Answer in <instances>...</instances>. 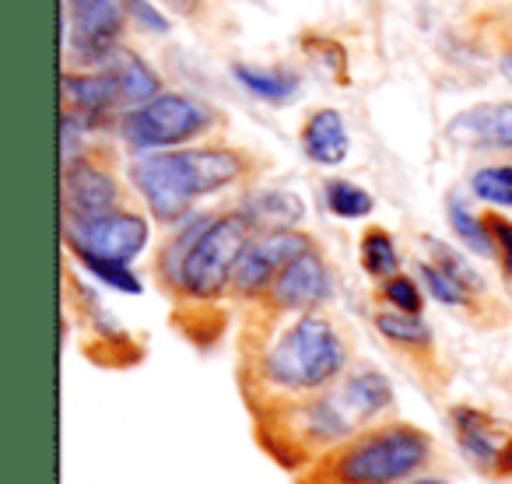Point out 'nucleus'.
I'll list each match as a JSON object with an SVG mask.
<instances>
[{
  "instance_id": "9",
  "label": "nucleus",
  "mask_w": 512,
  "mask_h": 484,
  "mask_svg": "<svg viewBox=\"0 0 512 484\" xmlns=\"http://www.w3.org/2000/svg\"><path fill=\"white\" fill-rule=\"evenodd\" d=\"M313 246L306 232H295V228H278V232H260L253 235V242L242 253L239 267H235L232 292L242 299H260L267 295L271 281L278 278V271L295 260L299 253H306Z\"/></svg>"
},
{
  "instance_id": "13",
  "label": "nucleus",
  "mask_w": 512,
  "mask_h": 484,
  "mask_svg": "<svg viewBox=\"0 0 512 484\" xmlns=\"http://www.w3.org/2000/svg\"><path fill=\"white\" fill-rule=\"evenodd\" d=\"M64 106L67 113L81 116L88 127H99L116 106H123V92L116 74L109 71H92V74H64Z\"/></svg>"
},
{
  "instance_id": "14",
  "label": "nucleus",
  "mask_w": 512,
  "mask_h": 484,
  "mask_svg": "<svg viewBox=\"0 0 512 484\" xmlns=\"http://www.w3.org/2000/svg\"><path fill=\"white\" fill-rule=\"evenodd\" d=\"M302 151L316 165H341L351 151L348 123L337 109H316L302 127Z\"/></svg>"
},
{
  "instance_id": "1",
  "label": "nucleus",
  "mask_w": 512,
  "mask_h": 484,
  "mask_svg": "<svg viewBox=\"0 0 512 484\" xmlns=\"http://www.w3.org/2000/svg\"><path fill=\"white\" fill-rule=\"evenodd\" d=\"M435 442L411 421H383L320 453L295 484H397L432 463Z\"/></svg>"
},
{
  "instance_id": "10",
  "label": "nucleus",
  "mask_w": 512,
  "mask_h": 484,
  "mask_svg": "<svg viewBox=\"0 0 512 484\" xmlns=\"http://www.w3.org/2000/svg\"><path fill=\"white\" fill-rule=\"evenodd\" d=\"M330 288H334V281H330L327 260L320 257L316 246H309L306 253H299L281 267L264 299L278 313H313L316 306L330 299Z\"/></svg>"
},
{
  "instance_id": "21",
  "label": "nucleus",
  "mask_w": 512,
  "mask_h": 484,
  "mask_svg": "<svg viewBox=\"0 0 512 484\" xmlns=\"http://www.w3.org/2000/svg\"><path fill=\"white\" fill-rule=\"evenodd\" d=\"M323 204H327L330 214H337V218H365V214H372V207H376V200H372L369 190H362L358 183H351V179H327L323 183Z\"/></svg>"
},
{
  "instance_id": "30",
  "label": "nucleus",
  "mask_w": 512,
  "mask_h": 484,
  "mask_svg": "<svg viewBox=\"0 0 512 484\" xmlns=\"http://www.w3.org/2000/svg\"><path fill=\"white\" fill-rule=\"evenodd\" d=\"M162 4L172 15H193V11L200 8V0H162Z\"/></svg>"
},
{
  "instance_id": "26",
  "label": "nucleus",
  "mask_w": 512,
  "mask_h": 484,
  "mask_svg": "<svg viewBox=\"0 0 512 484\" xmlns=\"http://www.w3.org/2000/svg\"><path fill=\"white\" fill-rule=\"evenodd\" d=\"M428 250H432V264H439L446 274H453L456 281H460L463 288H470V292H484V281H481V274L474 271V267L467 264V260L460 257L456 250H449L446 242H439V239H428Z\"/></svg>"
},
{
  "instance_id": "32",
  "label": "nucleus",
  "mask_w": 512,
  "mask_h": 484,
  "mask_svg": "<svg viewBox=\"0 0 512 484\" xmlns=\"http://www.w3.org/2000/svg\"><path fill=\"white\" fill-rule=\"evenodd\" d=\"M498 74H502V78L512 85V50L502 53V60H498Z\"/></svg>"
},
{
  "instance_id": "17",
  "label": "nucleus",
  "mask_w": 512,
  "mask_h": 484,
  "mask_svg": "<svg viewBox=\"0 0 512 484\" xmlns=\"http://www.w3.org/2000/svg\"><path fill=\"white\" fill-rule=\"evenodd\" d=\"M102 67H109V71L116 74V81H120L123 106L134 109V106H144V102H151L155 95H162V81H158V74L151 71V67L144 64L137 53L123 50V46Z\"/></svg>"
},
{
  "instance_id": "20",
  "label": "nucleus",
  "mask_w": 512,
  "mask_h": 484,
  "mask_svg": "<svg viewBox=\"0 0 512 484\" xmlns=\"http://www.w3.org/2000/svg\"><path fill=\"white\" fill-rule=\"evenodd\" d=\"M376 330L390 344H400V348H428L432 344V330L421 320V313L383 309V313H376Z\"/></svg>"
},
{
  "instance_id": "15",
  "label": "nucleus",
  "mask_w": 512,
  "mask_h": 484,
  "mask_svg": "<svg viewBox=\"0 0 512 484\" xmlns=\"http://www.w3.org/2000/svg\"><path fill=\"white\" fill-rule=\"evenodd\" d=\"M239 211L246 214L253 232L260 235V232H278V228H295L302 221V214H306V204L288 190H260V193H249L239 204Z\"/></svg>"
},
{
  "instance_id": "5",
  "label": "nucleus",
  "mask_w": 512,
  "mask_h": 484,
  "mask_svg": "<svg viewBox=\"0 0 512 484\" xmlns=\"http://www.w3.org/2000/svg\"><path fill=\"white\" fill-rule=\"evenodd\" d=\"M214 116L197 99L179 92H162L144 106L120 116L116 130L134 151H169L186 141H197L211 130Z\"/></svg>"
},
{
  "instance_id": "27",
  "label": "nucleus",
  "mask_w": 512,
  "mask_h": 484,
  "mask_svg": "<svg viewBox=\"0 0 512 484\" xmlns=\"http://www.w3.org/2000/svg\"><path fill=\"white\" fill-rule=\"evenodd\" d=\"M379 295L386 299L390 309H400V313H421L425 309V295H421L418 281L407 278V274H393V278H383V288Z\"/></svg>"
},
{
  "instance_id": "11",
  "label": "nucleus",
  "mask_w": 512,
  "mask_h": 484,
  "mask_svg": "<svg viewBox=\"0 0 512 484\" xmlns=\"http://www.w3.org/2000/svg\"><path fill=\"white\" fill-rule=\"evenodd\" d=\"M60 197H64V221H85L116 211L120 186H116V179L106 169H99L88 158H78V162L64 165Z\"/></svg>"
},
{
  "instance_id": "16",
  "label": "nucleus",
  "mask_w": 512,
  "mask_h": 484,
  "mask_svg": "<svg viewBox=\"0 0 512 484\" xmlns=\"http://www.w3.org/2000/svg\"><path fill=\"white\" fill-rule=\"evenodd\" d=\"M235 81L246 88L256 99L271 102V106H288L299 99L302 78L292 67H253V64H235L232 67Z\"/></svg>"
},
{
  "instance_id": "19",
  "label": "nucleus",
  "mask_w": 512,
  "mask_h": 484,
  "mask_svg": "<svg viewBox=\"0 0 512 484\" xmlns=\"http://www.w3.org/2000/svg\"><path fill=\"white\" fill-rule=\"evenodd\" d=\"M446 218H449V228L456 232V239H463V246H467L470 253H477V257H495V239H491L488 218L470 211V204L460 193L449 197Z\"/></svg>"
},
{
  "instance_id": "8",
  "label": "nucleus",
  "mask_w": 512,
  "mask_h": 484,
  "mask_svg": "<svg viewBox=\"0 0 512 484\" xmlns=\"http://www.w3.org/2000/svg\"><path fill=\"white\" fill-rule=\"evenodd\" d=\"M449 421H453L456 446L470 460V467L481 470L484 477H495V481L512 477V428L505 421L467 404L453 407Z\"/></svg>"
},
{
  "instance_id": "7",
  "label": "nucleus",
  "mask_w": 512,
  "mask_h": 484,
  "mask_svg": "<svg viewBox=\"0 0 512 484\" xmlns=\"http://www.w3.org/2000/svg\"><path fill=\"white\" fill-rule=\"evenodd\" d=\"M130 0H64V36L85 64H106L120 50Z\"/></svg>"
},
{
  "instance_id": "4",
  "label": "nucleus",
  "mask_w": 512,
  "mask_h": 484,
  "mask_svg": "<svg viewBox=\"0 0 512 484\" xmlns=\"http://www.w3.org/2000/svg\"><path fill=\"white\" fill-rule=\"evenodd\" d=\"M253 235V225H249L239 207L228 214H214L204 232H200V239L193 242L190 257H186L183 274H179V292L197 302L221 299L232 288L235 267H239Z\"/></svg>"
},
{
  "instance_id": "12",
  "label": "nucleus",
  "mask_w": 512,
  "mask_h": 484,
  "mask_svg": "<svg viewBox=\"0 0 512 484\" xmlns=\"http://www.w3.org/2000/svg\"><path fill=\"white\" fill-rule=\"evenodd\" d=\"M446 134L460 148L512 151V102H484V106L463 109L449 120Z\"/></svg>"
},
{
  "instance_id": "25",
  "label": "nucleus",
  "mask_w": 512,
  "mask_h": 484,
  "mask_svg": "<svg viewBox=\"0 0 512 484\" xmlns=\"http://www.w3.org/2000/svg\"><path fill=\"white\" fill-rule=\"evenodd\" d=\"M78 264L85 267L88 274H95L106 288H113V292L141 295V278L130 271V264H120V260H99V257H85V260H78Z\"/></svg>"
},
{
  "instance_id": "3",
  "label": "nucleus",
  "mask_w": 512,
  "mask_h": 484,
  "mask_svg": "<svg viewBox=\"0 0 512 484\" xmlns=\"http://www.w3.org/2000/svg\"><path fill=\"white\" fill-rule=\"evenodd\" d=\"M348 344L337 327L316 313H302L292 327H285L256 362V376L271 393L306 397L323 393L344 376Z\"/></svg>"
},
{
  "instance_id": "18",
  "label": "nucleus",
  "mask_w": 512,
  "mask_h": 484,
  "mask_svg": "<svg viewBox=\"0 0 512 484\" xmlns=\"http://www.w3.org/2000/svg\"><path fill=\"white\" fill-rule=\"evenodd\" d=\"M211 218H214V214H197V218H193V214H186V218L179 221L176 235L165 242V250L158 253V278H162L165 288L179 292V274H183L186 257H190L193 242L200 239V232H204Z\"/></svg>"
},
{
  "instance_id": "23",
  "label": "nucleus",
  "mask_w": 512,
  "mask_h": 484,
  "mask_svg": "<svg viewBox=\"0 0 512 484\" xmlns=\"http://www.w3.org/2000/svg\"><path fill=\"white\" fill-rule=\"evenodd\" d=\"M470 193L491 207H512V165H484L470 176Z\"/></svg>"
},
{
  "instance_id": "22",
  "label": "nucleus",
  "mask_w": 512,
  "mask_h": 484,
  "mask_svg": "<svg viewBox=\"0 0 512 484\" xmlns=\"http://www.w3.org/2000/svg\"><path fill=\"white\" fill-rule=\"evenodd\" d=\"M362 267L372 278H393L397 274V242H393V235L386 228H369L362 235Z\"/></svg>"
},
{
  "instance_id": "31",
  "label": "nucleus",
  "mask_w": 512,
  "mask_h": 484,
  "mask_svg": "<svg viewBox=\"0 0 512 484\" xmlns=\"http://www.w3.org/2000/svg\"><path fill=\"white\" fill-rule=\"evenodd\" d=\"M397 484H449L446 477H432V474H414L407 481H397Z\"/></svg>"
},
{
  "instance_id": "2",
  "label": "nucleus",
  "mask_w": 512,
  "mask_h": 484,
  "mask_svg": "<svg viewBox=\"0 0 512 484\" xmlns=\"http://www.w3.org/2000/svg\"><path fill=\"white\" fill-rule=\"evenodd\" d=\"M246 169V155L235 148H169L137 158L130 165V179L151 218L162 225H179L190 214L193 200L232 186L246 176Z\"/></svg>"
},
{
  "instance_id": "28",
  "label": "nucleus",
  "mask_w": 512,
  "mask_h": 484,
  "mask_svg": "<svg viewBox=\"0 0 512 484\" xmlns=\"http://www.w3.org/2000/svg\"><path fill=\"white\" fill-rule=\"evenodd\" d=\"M491 228V239H495V257L502 264V274L512 278V221L502 218V214H484Z\"/></svg>"
},
{
  "instance_id": "6",
  "label": "nucleus",
  "mask_w": 512,
  "mask_h": 484,
  "mask_svg": "<svg viewBox=\"0 0 512 484\" xmlns=\"http://www.w3.org/2000/svg\"><path fill=\"white\" fill-rule=\"evenodd\" d=\"M148 239H151L148 218L137 211H123V207L99 214V218L64 221V242L78 260L99 257V260L130 264V260H137L144 253Z\"/></svg>"
},
{
  "instance_id": "24",
  "label": "nucleus",
  "mask_w": 512,
  "mask_h": 484,
  "mask_svg": "<svg viewBox=\"0 0 512 484\" xmlns=\"http://www.w3.org/2000/svg\"><path fill=\"white\" fill-rule=\"evenodd\" d=\"M421 281H425L428 295H432L435 302H442V306H453V309H463L474 302V292L470 288H463L460 281L453 278V274H446L439 264H421Z\"/></svg>"
},
{
  "instance_id": "29",
  "label": "nucleus",
  "mask_w": 512,
  "mask_h": 484,
  "mask_svg": "<svg viewBox=\"0 0 512 484\" xmlns=\"http://www.w3.org/2000/svg\"><path fill=\"white\" fill-rule=\"evenodd\" d=\"M130 18L141 25V32H151V36H165L169 32V15L158 4H151V0H130Z\"/></svg>"
}]
</instances>
